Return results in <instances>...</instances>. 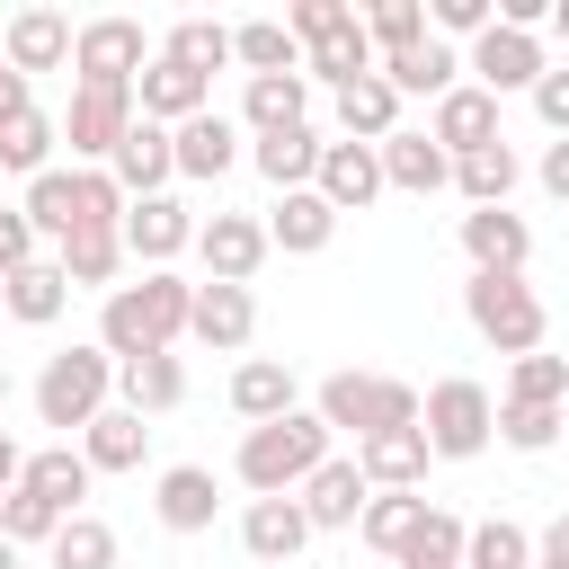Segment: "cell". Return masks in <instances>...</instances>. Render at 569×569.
<instances>
[{
    "label": "cell",
    "instance_id": "41",
    "mask_svg": "<svg viewBox=\"0 0 569 569\" xmlns=\"http://www.w3.org/2000/svg\"><path fill=\"white\" fill-rule=\"evenodd\" d=\"M356 27H365V44H373V62H382V53H409V44H427V9H418V0H373Z\"/></svg>",
    "mask_w": 569,
    "mask_h": 569
},
{
    "label": "cell",
    "instance_id": "27",
    "mask_svg": "<svg viewBox=\"0 0 569 569\" xmlns=\"http://www.w3.org/2000/svg\"><path fill=\"white\" fill-rule=\"evenodd\" d=\"M338 133H347V142H391V133H400V98H391L382 71H365V80L338 89Z\"/></svg>",
    "mask_w": 569,
    "mask_h": 569
},
{
    "label": "cell",
    "instance_id": "14",
    "mask_svg": "<svg viewBox=\"0 0 569 569\" xmlns=\"http://www.w3.org/2000/svg\"><path fill=\"white\" fill-rule=\"evenodd\" d=\"M462 249H471V276H525L533 231H525V213H507V204H471V213H462Z\"/></svg>",
    "mask_w": 569,
    "mask_h": 569
},
{
    "label": "cell",
    "instance_id": "4",
    "mask_svg": "<svg viewBox=\"0 0 569 569\" xmlns=\"http://www.w3.org/2000/svg\"><path fill=\"white\" fill-rule=\"evenodd\" d=\"M107 391H116V356L107 347H62L36 373V418L44 427H89L107 409Z\"/></svg>",
    "mask_w": 569,
    "mask_h": 569
},
{
    "label": "cell",
    "instance_id": "13",
    "mask_svg": "<svg viewBox=\"0 0 569 569\" xmlns=\"http://www.w3.org/2000/svg\"><path fill=\"white\" fill-rule=\"evenodd\" d=\"M311 196H320L329 213H365V204L382 196V160H373V142H320Z\"/></svg>",
    "mask_w": 569,
    "mask_h": 569
},
{
    "label": "cell",
    "instance_id": "33",
    "mask_svg": "<svg viewBox=\"0 0 569 569\" xmlns=\"http://www.w3.org/2000/svg\"><path fill=\"white\" fill-rule=\"evenodd\" d=\"M311 169H320V133H311V124H284V133H258V178H267L276 196H293V187H311Z\"/></svg>",
    "mask_w": 569,
    "mask_h": 569
},
{
    "label": "cell",
    "instance_id": "54",
    "mask_svg": "<svg viewBox=\"0 0 569 569\" xmlns=\"http://www.w3.org/2000/svg\"><path fill=\"white\" fill-rule=\"evenodd\" d=\"M533 569H569V516H551V525H542V542H533Z\"/></svg>",
    "mask_w": 569,
    "mask_h": 569
},
{
    "label": "cell",
    "instance_id": "12",
    "mask_svg": "<svg viewBox=\"0 0 569 569\" xmlns=\"http://www.w3.org/2000/svg\"><path fill=\"white\" fill-rule=\"evenodd\" d=\"M462 71H480L471 89H489V98L533 89V80H542V36H516V27L489 18V36H471V62H462Z\"/></svg>",
    "mask_w": 569,
    "mask_h": 569
},
{
    "label": "cell",
    "instance_id": "15",
    "mask_svg": "<svg viewBox=\"0 0 569 569\" xmlns=\"http://www.w3.org/2000/svg\"><path fill=\"white\" fill-rule=\"evenodd\" d=\"M365 498H373V489H365L356 453H329V462H320V471L293 489V507H302V525H311V533H338V525H356V516H365Z\"/></svg>",
    "mask_w": 569,
    "mask_h": 569
},
{
    "label": "cell",
    "instance_id": "57",
    "mask_svg": "<svg viewBox=\"0 0 569 569\" xmlns=\"http://www.w3.org/2000/svg\"><path fill=\"white\" fill-rule=\"evenodd\" d=\"M18 471H27V453H18V436H9V427H0V498H9V489H18Z\"/></svg>",
    "mask_w": 569,
    "mask_h": 569
},
{
    "label": "cell",
    "instance_id": "2",
    "mask_svg": "<svg viewBox=\"0 0 569 569\" xmlns=\"http://www.w3.org/2000/svg\"><path fill=\"white\" fill-rule=\"evenodd\" d=\"M320 462H329V427H320L311 409H284V418L249 427V436H240V453H231V471H240L258 498H293Z\"/></svg>",
    "mask_w": 569,
    "mask_h": 569
},
{
    "label": "cell",
    "instance_id": "45",
    "mask_svg": "<svg viewBox=\"0 0 569 569\" xmlns=\"http://www.w3.org/2000/svg\"><path fill=\"white\" fill-rule=\"evenodd\" d=\"M27 222H36V240H71V169H44V178H27V204H18Z\"/></svg>",
    "mask_w": 569,
    "mask_h": 569
},
{
    "label": "cell",
    "instance_id": "58",
    "mask_svg": "<svg viewBox=\"0 0 569 569\" xmlns=\"http://www.w3.org/2000/svg\"><path fill=\"white\" fill-rule=\"evenodd\" d=\"M551 36H560V44H569V0H551Z\"/></svg>",
    "mask_w": 569,
    "mask_h": 569
},
{
    "label": "cell",
    "instance_id": "32",
    "mask_svg": "<svg viewBox=\"0 0 569 569\" xmlns=\"http://www.w3.org/2000/svg\"><path fill=\"white\" fill-rule=\"evenodd\" d=\"M240 542H249V560H293V551L311 542V525H302V507H293V498H249Z\"/></svg>",
    "mask_w": 569,
    "mask_h": 569
},
{
    "label": "cell",
    "instance_id": "30",
    "mask_svg": "<svg viewBox=\"0 0 569 569\" xmlns=\"http://www.w3.org/2000/svg\"><path fill=\"white\" fill-rule=\"evenodd\" d=\"M0 302H9V320L53 329V320H62V302H71V284H62V267H53V258H36V267L0 276Z\"/></svg>",
    "mask_w": 569,
    "mask_h": 569
},
{
    "label": "cell",
    "instance_id": "49",
    "mask_svg": "<svg viewBox=\"0 0 569 569\" xmlns=\"http://www.w3.org/2000/svg\"><path fill=\"white\" fill-rule=\"evenodd\" d=\"M53 533H62V516H53L36 489H9V498H0V542H53Z\"/></svg>",
    "mask_w": 569,
    "mask_h": 569
},
{
    "label": "cell",
    "instance_id": "50",
    "mask_svg": "<svg viewBox=\"0 0 569 569\" xmlns=\"http://www.w3.org/2000/svg\"><path fill=\"white\" fill-rule=\"evenodd\" d=\"M338 27H356V9H347V0H302V9L284 18V36H293V44H320V36H338Z\"/></svg>",
    "mask_w": 569,
    "mask_h": 569
},
{
    "label": "cell",
    "instance_id": "46",
    "mask_svg": "<svg viewBox=\"0 0 569 569\" xmlns=\"http://www.w3.org/2000/svg\"><path fill=\"white\" fill-rule=\"evenodd\" d=\"M507 400H542V409H560V400H569V356H542V347L516 356V365H507Z\"/></svg>",
    "mask_w": 569,
    "mask_h": 569
},
{
    "label": "cell",
    "instance_id": "17",
    "mask_svg": "<svg viewBox=\"0 0 569 569\" xmlns=\"http://www.w3.org/2000/svg\"><path fill=\"white\" fill-rule=\"evenodd\" d=\"M107 178L124 187V204L133 196H169V178H178V151H169V124H151V116H133V133L116 142V160H107Z\"/></svg>",
    "mask_w": 569,
    "mask_h": 569
},
{
    "label": "cell",
    "instance_id": "52",
    "mask_svg": "<svg viewBox=\"0 0 569 569\" xmlns=\"http://www.w3.org/2000/svg\"><path fill=\"white\" fill-rule=\"evenodd\" d=\"M533 116H542V124L569 142V62H560V71L542 62V80H533Z\"/></svg>",
    "mask_w": 569,
    "mask_h": 569
},
{
    "label": "cell",
    "instance_id": "10",
    "mask_svg": "<svg viewBox=\"0 0 569 569\" xmlns=\"http://www.w3.org/2000/svg\"><path fill=\"white\" fill-rule=\"evenodd\" d=\"M116 240H124V258H142V267H169L178 249H196V213H187L178 196H133L124 222H116Z\"/></svg>",
    "mask_w": 569,
    "mask_h": 569
},
{
    "label": "cell",
    "instance_id": "9",
    "mask_svg": "<svg viewBox=\"0 0 569 569\" xmlns=\"http://www.w3.org/2000/svg\"><path fill=\"white\" fill-rule=\"evenodd\" d=\"M427 142H436L445 160H471V151L507 142V133H498V98H489V89H471V80H453V89L436 98V116H427Z\"/></svg>",
    "mask_w": 569,
    "mask_h": 569
},
{
    "label": "cell",
    "instance_id": "23",
    "mask_svg": "<svg viewBox=\"0 0 569 569\" xmlns=\"http://www.w3.org/2000/svg\"><path fill=\"white\" fill-rule=\"evenodd\" d=\"M142 445H151V427H142L124 400L80 427V462H89V471H142Z\"/></svg>",
    "mask_w": 569,
    "mask_h": 569
},
{
    "label": "cell",
    "instance_id": "26",
    "mask_svg": "<svg viewBox=\"0 0 569 569\" xmlns=\"http://www.w3.org/2000/svg\"><path fill=\"white\" fill-rule=\"evenodd\" d=\"M373 71L391 80V98H445V89H453V71H462V53L427 36V44H409V53H382Z\"/></svg>",
    "mask_w": 569,
    "mask_h": 569
},
{
    "label": "cell",
    "instance_id": "11",
    "mask_svg": "<svg viewBox=\"0 0 569 569\" xmlns=\"http://www.w3.org/2000/svg\"><path fill=\"white\" fill-rule=\"evenodd\" d=\"M196 258H204V284H249L267 267V222L213 213V222H196Z\"/></svg>",
    "mask_w": 569,
    "mask_h": 569
},
{
    "label": "cell",
    "instance_id": "7",
    "mask_svg": "<svg viewBox=\"0 0 569 569\" xmlns=\"http://www.w3.org/2000/svg\"><path fill=\"white\" fill-rule=\"evenodd\" d=\"M124 133H133V89H116V80H80V89H71V116H62L71 160H116Z\"/></svg>",
    "mask_w": 569,
    "mask_h": 569
},
{
    "label": "cell",
    "instance_id": "36",
    "mask_svg": "<svg viewBox=\"0 0 569 569\" xmlns=\"http://www.w3.org/2000/svg\"><path fill=\"white\" fill-rule=\"evenodd\" d=\"M302 107H311V80H302V71H276V80H249V98H240V116H249V133H284V124H302Z\"/></svg>",
    "mask_w": 569,
    "mask_h": 569
},
{
    "label": "cell",
    "instance_id": "18",
    "mask_svg": "<svg viewBox=\"0 0 569 569\" xmlns=\"http://www.w3.org/2000/svg\"><path fill=\"white\" fill-rule=\"evenodd\" d=\"M249 329H258V302H249V284H196L187 338H204L213 356H240V347H249Z\"/></svg>",
    "mask_w": 569,
    "mask_h": 569
},
{
    "label": "cell",
    "instance_id": "34",
    "mask_svg": "<svg viewBox=\"0 0 569 569\" xmlns=\"http://www.w3.org/2000/svg\"><path fill=\"white\" fill-rule=\"evenodd\" d=\"M418 516H427V498H409V489H373V498H365V516H356V533H365L382 560H400V551H409V533H418Z\"/></svg>",
    "mask_w": 569,
    "mask_h": 569
},
{
    "label": "cell",
    "instance_id": "25",
    "mask_svg": "<svg viewBox=\"0 0 569 569\" xmlns=\"http://www.w3.org/2000/svg\"><path fill=\"white\" fill-rule=\"evenodd\" d=\"M213 471L204 462H178V471H160V489H151V516L169 525V533H204L213 525Z\"/></svg>",
    "mask_w": 569,
    "mask_h": 569
},
{
    "label": "cell",
    "instance_id": "24",
    "mask_svg": "<svg viewBox=\"0 0 569 569\" xmlns=\"http://www.w3.org/2000/svg\"><path fill=\"white\" fill-rule=\"evenodd\" d=\"M89 462H80V445H44V453H27V471H18V489H36L53 516H80V498H89Z\"/></svg>",
    "mask_w": 569,
    "mask_h": 569
},
{
    "label": "cell",
    "instance_id": "37",
    "mask_svg": "<svg viewBox=\"0 0 569 569\" xmlns=\"http://www.w3.org/2000/svg\"><path fill=\"white\" fill-rule=\"evenodd\" d=\"M365 71H373V44H365V27H338V36L302 44V80H329V89H347V80H365Z\"/></svg>",
    "mask_w": 569,
    "mask_h": 569
},
{
    "label": "cell",
    "instance_id": "5",
    "mask_svg": "<svg viewBox=\"0 0 569 569\" xmlns=\"http://www.w3.org/2000/svg\"><path fill=\"white\" fill-rule=\"evenodd\" d=\"M418 436H427V453H436V462H471V453L498 436V400H489L480 382H462V373H453V382H436V391L418 400Z\"/></svg>",
    "mask_w": 569,
    "mask_h": 569
},
{
    "label": "cell",
    "instance_id": "51",
    "mask_svg": "<svg viewBox=\"0 0 569 569\" xmlns=\"http://www.w3.org/2000/svg\"><path fill=\"white\" fill-rule=\"evenodd\" d=\"M489 18H498V0H436V27H427V36H436V44H445V36H489Z\"/></svg>",
    "mask_w": 569,
    "mask_h": 569
},
{
    "label": "cell",
    "instance_id": "6",
    "mask_svg": "<svg viewBox=\"0 0 569 569\" xmlns=\"http://www.w3.org/2000/svg\"><path fill=\"white\" fill-rule=\"evenodd\" d=\"M462 311H471V329H480L498 356H533V347H542V293H533L525 276H471V284H462Z\"/></svg>",
    "mask_w": 569,
    "mask_h": 569
},
{
    "label": "cell",
    "instance_id": "44",
    "mask_svg": "<svg viewBox=\"0 0 569 569\" xmlns=\"http://www.w3.org/2000/svg\"><path fill=\"white\" fill-rule=\"evenodd\" d=\"M453 187H462L471 204H507V196H516V151H507V142H489V151L453 160Z\"/></svg>",
    "mask_w": 569,
    "mask_h": 569
},
{
    "label": "cell",
    "instance_id": "38",
    "mask_svg": "<svg viewBox=\"0 0 569 569\" xmlns=\"http://www.w3.org/2000/svg\"><path fill=\"white\" fill-rule=\"evenodd\" d=\"M53 267H62V284H107V293H116L124 240H116V231H71V240L53 249Z\"/></svg>",
    "mask_w": 569,
    "mask_h": 569
},
{
    "label": "cell",
    "instance_id": "59",
    "mask_svg": "<svg viewBox=\"0 0 569 569\" xmlns=\"http://www.w3.org/2000/svg\"><path fill=\"white\" fill-rule=\"evenodd\" d=\"M0 569H18V542H0Z\"/></svg>",
    "mask_w": 569,
    "mask_h": 569
},
{
    "label": "cell",
    "instance_id": "43",
    "mask_svg": "<svg viewBox=\"0 0 569 569\" xmlns=\"http://www.w3.org/2000/svg\"><path fill=\"white\" fill-rule=\"evenodd\" d=\"M462 516H445V507H427L418 516V533H409V551H400V569H462Z\"/></svg>",
    "mask_w": 569,
    "mask_h": 569
},
{
    "label": "cell",
    "instance_id": "35",
    "mask_svg": "<svg viewBox=\"0 0 569 569\" xmlns=\"http://www.w3.org/2000/svg\"><path fill=\"white\" fill-rule=\"evenodd\" d=\"M231 62H249V80H276V71H302V44L284 36V18H249L231 27Z\"/></svg>",
    "mask_w": 569,
    "mask_h": 569
},
{
    "label": "cell",
    "instance_id": "29",
    "mask_svg": "<svg viewBox=\"0 0 569 569\" xmlns=\"http://www.w3.org/2000/svg\"><path fill=\"white\" fill-rule=\"evenodd\" d=\"M116 391H124L133 418H169L187 400V365L178 356H133V365H116Z\"/></svg>",
    "mask_w": 569,
    "mask_h": 569
},
{
    "label": "cell",
    "instance_id": "53",
    "mask_svg": "<svg viewBox=\"0 0 569 569\" xmlns=\"http://www.w3.org/2000/svg\"><path fill=\"white\" fill-rule=\"evenodd\" d=\"M18 267H36V222L18 204H0V276H18Z\"/></svg>",
    "mask_w": 569,
    "mask_h": 569
},
{
    "label": "cell",
    "instance_id": "28",
    "mask_svg": "<svg viewBox=\"0 0 569 569\" xmlns=\"http://www.w3.org/2000/svg\"><path fill=\"white\" fill-rule=\"evenodd\" d=\"M329 231H338V213H329L311 187L276 196V213H267V249H284V258H311V249H329Z\"/></svg>",
    "mask_w": 569,
    "mask_h": 569
},
{
    "label": "cell",
    "instance_id": "40",
    "mask_svg": "<svg viewBox=\"0 0 569 569\" xmlns=\"http://www.w3.org/2000/svg\"><path fill=\"white\" fill-rule=\"evenodd\" d=\"M462 569H533V533L507 525V516H489V525L462 533Z\"/></svg>",
    "mask_w": 569,
    "mask_h": 569
},
{
    "label": "cell",
    "instance_id": "21",
    "mask_svg": "<svg viewBox=\"0 0 569 569\" xmlns=\"http://www.w3.org/2000/svg\"><path fill=\"white\" fill-rule=\"evenodd\" d=\"M169 151H178V178H222L231 160H240V124L231 116H187V124H169Z\"/></svg>",
    "mask_w": 569,
    "mask_h": 569
},
{
    "label": "cell",
    "instance_id": "8",
    "mask_svg": "<svg viewBox=\"0 0 569 569\" xmlns=\"http://www.w3.org/2000/svg\"><path fill=\"white\" fill-rule=\"evenodd\" d=\"M142 62H151V44H142L133 18H89V27H71V71H80V80H116V89H133Z\"/></svg>",
    "mask_w": 569,
    "mask_h": 569
},
{
    "label": "cell",
    "instance_id": "55",
    "mask_svg": "<svg viewBox=\"0 0 569 569\" xmlns=\"http://www.w3.org/2000/svg\"><path fill=\"white\" fill-rule=\"evenodd\" d=\"M27 107H36V98H27V80L0 62V124H9V116H27Z\"/></svg>",
    "mask_w": 569,
    "mask_h": 569
},
{
    "label": "cell",
    "instance_id": "60",
    "mask_svg": "<svg viewBox=\"0 0 569 569\" xmlns=\"http://www.w3.org/2000/svg\"><path fill=\"white\" fill-rule=\"evenodd\" d=\"M0 409H9V365H0Z\"/></svg>",
    "mask_w": 569,
    "mask_h": 569
},
{
    "label": "cell",
    "instance_id": "42",
    "mask_svg": "<svg viewBox=\"0 0 569 569\" xmlns=\"http://www.w3.org/2000/svg\"><path fill=\"white\" fill-rule=\"evenodd\" d=\"M160 53H169V62H187V71H204V80H213V71H222V62H231V27H222V18H178V27H169V44H160Z\"/></svg>",
    "mask_w": 569,
    "mask_h": 569
},
{
    "label": "cell",
    "instance_id": "22",
    "mask_svg": "<svg viewBox=\"0 0 569 569\" xmlns=\"http://www.w3.org/2000/svg\"><path fill=\"white\" fill-rule=\"evenodd\" d=\"M373 160H382V187H409V196H436V187H453V160L427 142V133H391V142H373Z\"/></svg>",
    "mask_w": 569,
    "mask_h": 569
},
{
    "label": "cell",
    "instance_id": "16",
    "mask_svg": "<svg viewBox=\"0 0 569 569\" xmlns=\"http://www.w3.org/2000/svg\"><path fill=\"white\" fill-rule=\"evenodd\" d=\"M133 107H142L151 124H187V116H204V107H213V80H204V71H187V62H169V53H151V62H142V80H133Z\"/></svg>",
    "mask_w": 569,
    "mask_h": 569
},
{
    "label": "cell",
    "instance_id": "20",
    "mask_svg": "<svg viewBox=\"0 0 569 569\" xmlns=\"http://www.w3.org/2000/svg\"><path fill=\"white\" fill-rule=\"evenodd\" d=\"M427 436L418 427H382V436H365L356 445V471H365V489H418L427 480Z\"/></svg>",
    "mask_w": 569,
    "mask_h": 569
},
{
    "label": "cell",
    "instance_id": "39",
    "mask_svg": "<svg viewBox=\"0 0 569 569\" xmlns=\"http://www.w3.org/2000/svg\"><path fill=\"white\" fill-rule=\"evenodd\" d=\"M53 133H62V124H53L44 107L9 116V124H0V169H18V178H44V169H53Z\"/></svg>",
    "mask_w": 569,
    "mask_h": 569
},
{
    "label": "cell",
    "instance_id": "48",
    "mask_svg": "<svg viewBox=\"0 0 569 569\" xmlns=\"http://www.w3.org/2000/svg\"><path fill=\"white\" fill-rule=\"evenodd\" d=\"M560 409H542V400H498V436L516 445V453H542V445H560Z\"/></svg>",
    "mask_w": 569,
    "mask_h": 569
},
{
    "label": "cell",
    "instance_id": "19",
    "mask_svg": "<svg viewBox=\"0 0 569 569\" xmlns=\"http://www.w3.org/2000/svg\"><path fill=\"white\" fill-rule=\"evenodd\" d=\"M0 62L27 80V71H53V62H71V18L62 9H18L9 18V36H0Z\"/></svg>",
    "mask_w": 569,
    "mask_h": 569
},
{
    "label": "cell",
    "instance_id": "56",
    "mask_svg": "<svg viewBox=\"0 0 569 569\" xmlns=\"http://www.w3.org/2000/svg\"><path fill=\"white\" fill-rule=\"evenodd\" d=\"M542 187L569 204V142H551V151H542Z\"/></svg>",
    "mask_w": 569,
    "mask_h": 569
},
{
    "label": "cell",
    "instance_id": "1",
    "mask_svg": "<svg viewBox=\"0 0 569 569\" xmlns=\"http://www.w3.org/2000/svg\"><path fill=\"white\" fill-rule=\"evenodd\" d=\"M187 311H196V284H178L169 267H151L142 284H116V293H107V311H98V347H107L116 365H133V356H169V347L187 338Z\"/></svg>",
    "mask_w": 569,
    "mask_h": 569
},
{
    "label": "cell",
    "instance_id": "31",
    "mask_svg": "<svg viewBox=\"0 0 569 569\" xmlns=\"http://www.w3.org/2000/svg\"><path fill=\"white\" fill-rule=\"evenodd\" d=\"M231 409H240L249 427L284 418V409H293V365H284V356H249V365L231 373Z\"/></svg>",
    "mask_w": 569,
    "mask_h": 569
},
{
    "label": "cell",
    "instance_id": "3",
    "mask_svg": "<svg viewBox=\"0 0 569 569\" xmlns=\"http://www.w3.org/2000/svg\"><path fill=\"white\" fill-rule=\"evenodd\" d=\"M311 418L329 427V436H382V427H418V391L409 382H391V373H329L320 382V400H311Z\"/></svg>",
    "mask_w": 569,
    "mask_h": 569
},
{
    "label": "cell",
    "instance_id": "47",
    "mask_svg": "<svg viewBox=\"0 0 569 569\" xmlns=\"http://www.w3.org/2000/svg\"><path fill=\"white\" fill-rule=\"evenodd\" d=\"M53 569H116V533L98 516H62L53 533Z\"/></svg>",
    "mask_w": 569,
    "mask_h": 569
}]
</instances>
